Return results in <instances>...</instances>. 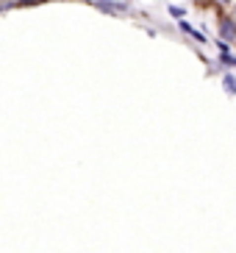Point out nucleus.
Here are the masks:
<instances>
[]
</instances>
